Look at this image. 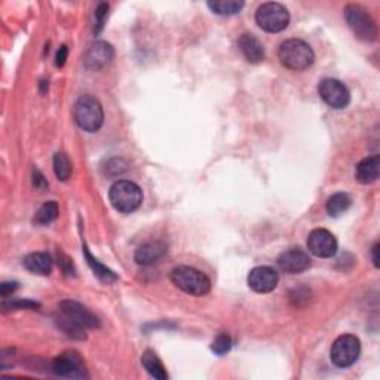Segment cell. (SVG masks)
<instances>
[{
    "label": "cell",
    "instance_id": "cell-19",
    "mask_svg": "<svg viewBox=\"0 0 380 380\" xmlns=\"http://www.w3.org/2000/svg\"><path fill=\"white\" fill-rule=\"evenodd\" d=\"M141 364L154 379H158V380L168 379L165 366L162 364V361L159 359V357L154 352V350H146V352L141 355Z\"/></svg>",
    "mask_w": 380,
    "mask_h": 380
},
{
    "label": "cell",
    "instance_id": "cell-10",
    "mask_svg": "<svg viewBox=\"0 0 380 380\" xmlns=\"http://www.w3.org/2000/svg\"><path fill=\"white\" fill-rule=\"evenodd\" d=\"M308 249L317 257L328 259L337 253V241L327 229H315L308 236Z\"/></svg>",
    "mask_w": 380,
    "mask_h": 380
},
{
    "label": "cell",
    "instance_id": "cell-9",
    "mask_svg": "<svg viewBox=\"0 0 380 380\" xmlns=\"http://www.w3.org/2000/svg\"><path fill=\"white\" fill-rule=\"evenodd\" d=\"M60 313L72 321L73 324L83 330H92L100 327V319L83 305L73 300H64L60 303Z\"/></svg>",
    "mask_w": 380,
    "mask_h": 380
},
{
    "label": "cell",
    "instance_id": "cell-22",
    "mask_svg": "<svg viewBox=\"0 0 380 380\" xmlns=\"http://www.w3.org/2000/svg\"><path fill=\"white\" fill-rule=\"evenodd\" d=\"M350 198L348 193H344V192H339V193H335L332 196L328 198L327 201V213L331 215V217H339L344 214L345 211L349 210L350 207Z\"/></svg>",
    "mask_w": 380,
    "mask_h": 380
},
{
    "label": "cell",
    "instance_id": "cell-5",
    "mask_svg": "<svg viewBox=\"0 0 380 380\" xmlns=\"http://www.w3.org/2000/svg\"><path fill=\"white\" fill-rule=\"evenodd\" d=\"M345 20L359 41L374 42L377 39V24L366 8L359 5H348L345 8Z\"/></svg>",
    "mask_w": 380,
    "mask_h": 380
},
{
    "label": "cell",
    "instance_id": "cell-20",
    "mask_svg": "<svg viewBox=\"0 0 380 380\" xmlns=\"http://www.w3.org/2000/svg\"><path fill=\"white\" fill-rule=\"evenodd\" d=\"M83 254H85V259H87V263L91 268V271L94 272L95 277L100 278L103 282H107V284L118 281V275L113 271H110L109 268H106V266H104L101 262H98L97 259L92 257V254L87 249V245H83Z\"/></svg>",
    "mask_w": 380,
    "mask_h": 380
},
{
    "label": "cell",
    "instance_id": "cell-25",
    "mask_svg": "<svg viewBox=\"0 0 380 380\" xmlns=\"http://www.w3.org/2000/svg\"><path fill=\"white\" fill-rule=\"evenodd\" d=\"M232 339L229 335H226V332H223V335H218L214 341H213V345H211V350L214 354L217 355H224L229 352V350L232 349Z\"/></svg>",
    "mask_w": 380,
    "mask_h": 380
},
{
    "label": "cell",
    "instance_id": "cell-8",
    "mask_svg": "<svg viewBox=\"0 0 380 380\" xmlns=\"http://www.w3.org/2000/svg\"><path fill=\"white\" fill-rule=\"evenodd\" d=\"M318 94L331 109H344L350 101V92L344 82L337 79H324L318 85Z\"/></svg>",
    "mask_w": 380,
    "mask_h": 380
},
{
    "label": "cell",
    "instance_id": "cell-31",
    "mask_svg": "<svg viewBox=\"0 0 380 380\" xmlns=\"http://www.w3.org/2000/svg\"><path fill=\"white\" fill-rule=\"evenodd\" d=\"M379 242H376L374 245H373V249H372V255H373V263H374V266H376V268H379V266H380V259H379Z\"/></svg>",
    "mask_w": 380,
    "mask_h": 380
},
{
    "label": "cell",
    "instance_id": "cell-17",
    "mask_svg": "<svg viewBox=\"0 0 380 380\" xmlns=\"http://www.w3.org/2000/svg\"><path fill=\"white\" fill-rule=\"evenodd\" d=\"M380 174V156L373 155L361 160L355 169V178L361 184H372L377 182Z\"/></svg>",
    "mask_w": 380,
    "mask_h": 380
},
{
    "label": "cell",
    "instance_id": "cell-27",
    "mask_svg": "<svg viewBox=\"0 0 380 380\" xmlns=\"http://www.w3.org/2000/svg\"><path fill=\"white\" fill-rule=\"evenodd\" d=\"M3 310H12V309H36L39 308V303L32 300H14V302H3L2 303Z\"/></svg>",
    "mask_w": 380,
    "mask_h": 380
},
{
    "label": "cell",
    "instance_id": "cell-16",
    "mask_svg": "<svg viewBox=\"0 0 380 380\" xmlns=\"http://www.w3.org/2000/svg\"><path fill=\"white\" fill-rule=\"evenodd\" d=\"M167 251H168L167 245L164 242H159V241L147 242L145 245L138 246L134 259L141 266H150L159 262L160 259H164Z\"/></svg>",
    "mask_w": 380,
    "mask_h": 380
},
{
    "label": "cell",
    "instance_id": "cell-2",
    "mask_svg": "<svg viewBox=\"0 0 380 380\" xmlns=\"http://www.w3.org/2000/svg\"><path fill=\"white\" fill-rule=\"evenodd\" d=\"M109 201L116 211L129 214L138 210L142 202V192L138 184L129 180H119L109 190Z\"/></svg>",
    "mask_w": 380,
    "mask_h": 380
},
{
    "label": "cell",
    "instance_id": "cell-28",
    "mask_svg": "<svg viewBox=\"0 0 380 380\" xmlns=\"http://www.w3.org/2000/svg\"><path fill=\"white\" fill-rule=\"evenodd\" d=\"M17 288L18 282H2V285H0V296L3 299H8L9 296H12Z\"/></svg>",
    "mask_w": 380,
    "mask_h": 380
},
{
    "label": "cell",
    "instance_id": "cell-1",
    "mask_svg": "<svg viewBox=\"0 0 380 380\" xmlns=\"http://www.w3.org/2000/svg\"><path fill=\"white\" fill-rule=\"evenodd\" d=\"M278 56L284 67L294 72L306 70L315 61V54H313L312 48L299 39L285 41L279 46Z\"/></svg>",
    "mask_w": 380,
    "mask_h": 380
},
{
    "label": "cell",
    "instance_id": "cell-21",
    "mask_svg": "<svg viewBox=\"0 0 380 380\" xmlns=\"http://www.w3.org/2000/svg\"><path fill=\"white\" fill-rule=\"evenodd\" d=\"M245 6L244 2L241 0H214V2H208V8L217 15H236L242 11V8Z\"/></svg>",
    "mask_w": 380,
    "mask_h": 380
},
{
    "label": "cell",
    "instance_id": "cell-26",
    "mask_svg": "<svg viewBox=\"0 0 380 380\" xmlns=\"http://www.w3.org/2000/svg\"><path fill=\"white\" fill-rule=\"evenodd\" d=\"M109 15V5L107 3H100L98 8L95 9V25H94V33L100 34L104 28V23H106V18Z\"/></svg>",
    "mask_w": 380,
    "mask_h": 380
},
{
    "label": "cell",
    "instance_id": "cell-14",
    "mask_svg": "<svg viewBox=\"0 0 380 380\" xmlns=\"http://www.w3.org/2000/svg\"><path fill=\"white\" fill-rule=\"evenodd\" d=\"M115 50L107 42H95L85 56V65L89 70H100L113 60Z\"/></svg>",
    "mask_w": 380,
    "mask_h": 380
},
{
    "label": "cell",
    "instance_id": "cell-11",
    "mask_svg": "<svg viewBox=\"0 0 380 380\" xmlns=\"http://www.w3.org/2000/svg\"><path fill=\"white\" fill-rule=\"evenodd\" d=\"M246 282H249V287L253 291L259 294H268L278 287L279 275L269 266H257L249 273Z\"/></svg>",
    "mask_w": 380,
    "mask_h": 380
},
{
    "label": "cell",
    "instance_id": "cell-15",
    "mask_svg": "<svg viewBox=\"0 0 380 380\" xmlns=\"http://www.w3.org/2000/svg\"><path fill=\"white\" fill-rule=\"evenodd\" d=\"M237 48H240L244 59L251 64H259L264 60V48L262 42L250 33L241 34L240 39H237Z\"/></svg>",
    "mask_w": 380,
    "mask_h": 380
},
{
    "label": "cell",
    "instance_id": "cell-29",
    "mask_svg": "<svg viewBox=\"0 0 380 380\" xmlns=\"http://www.w3.org/2000/svg\"><path fill=\"white\" fill-rule=\"evenodd\" d=\"M67 56H69V48L65 45L60 46V50L56 51V56H55L56 67H63V65L65 64V61H67Z\"/></svg>",
    "mask_w": 380,
    "mask_h": 380
},
{
    "label": "cell",
    "instance_id": "cell-7",
    "mask_svg": "<svg viewBox=\"0 0 380 380\" xmlns=\"http://www.w3.org/2000/svg\"><path fill=\"white\" fill-rule=\"evenodd\" d=\"M361 354V341L357 336L344 335L332 341L330 358L339 368H348L357 363Z\"/></svg>",
    "mask_w": 380,
    "mask_h": 380
},
{
    "label": "cell",
    "instance_id": "cell-12",
    "mask_svg": "<svg viewBox=\"0 0 380 380\" xmlns=\"http://www.w3.org/2000/svg\"><path fill=\"white\" fill-rule=\"evenodd\" d=\"M52 372L60 377L83 379L87 377L81 357L76 352H64L52 361Z\"/></svg>",
    "mask_w": 380,
    "mask_h": 380
},
{
    "label": "cell",
    "instance_id": "cell-24",
    "mask_svg": "<svg viewBox=\"0 0 380 380\" xmlns=\"http://www.w3.org/2000/svg\"><path fill=\"white\" fill-rule=\"evenodd\" d=\"M54 171L55 176L59 177L61 182H67L72 176L70 159L67 158V155L63 154V151H59V154H55L54 156Z\"/></svg>",
    "mask_w": 380,
    "mask_h": 380
},
{
    "label": "cell",
    "instance_id": "cell-23",
    "mask_svg": "<svg viewBox=\"0 0 380 380\" xmlns=\"http://www.w3.org/2000/svg\"><path fill=\"white\" fill-rule=\"evenodd\" d=\"M56 217H59V204L55 201H50L39 208V211L36 213L33 222L37 226H46L55 222Z\"/></svg>",
    "mask_w": 380,
    "mask_h": 380
},
{
    "label": "cell",
    "instance_id": "cell-13",
    "mask_svg": "<svg viewBox=\"0 0 380 380\" xmlns=\"http://www.w3.org/2000/svg\"><path fill=\"white\" fill-rule=\"evenodd\" d=\"M277 263L282 272L290 273V275H297V273L305 272L310 268L309 255L300 249H293L288 251H284L278 257Z\"/></svg>",
    "mask_w": 380,
    "mask_h": 380
},
{
    "label": "cell",
    "instance_id": "cell-3",
    "mask_svg": "<svg viewBox=\"0 0 380 380\" xmlns=\"http://www.w3.org/2000/svg\"><path fill=\"white\" fill-rule=\"evenodd\" d=\"M73 116L78 125L87 132H97L104 123L101 103L94 95H82L73 107Z\"/></svg>",
    "mask_w": 380,
    "mask_h": 380
},
{
    "label": "cell",
    "instance_id": "cell-6",
    "mask_svg": "<svg viewBox=\"0 0 380 380\" xmlns=\"http://www.w3.org/2000/svg\"><path fill=\"white\" fill-rule=\"evenodd\" d=\"M255 21L264 32L279 33L288 27L290 12L278 2H266L255 12Z\"/></svg>",
    "mask_w": 380,
    "mask_h": 380
},
{
    "label": "cell",
    "instance_id": "cell-4",
    "mask_svg": "<svg viewBox=\"0 0 380 380\" xmlns=\"http://www.w3.org/2000/svg\"><path fill=\"white\" fill-rule=\"evenodd\" d=\"M171 281L178 290L184 291L190 296H204L210 293L211 281L205 273L190 266H178L171 272Z\"/></svg>",
    "mask_w": 380,
    "mask_h": 380
},
{
    "label": "cell",
    "instance_id": "cell-18",
    "mask_svg": "<svg viewBox=\"0 0 380 380\" xmlns=\"http://www.w3.org/2000/svg\"><path fill=\"white\" fill-rule=\"evenodd\" d=\"M23 264L28 272L46 277V275H50L52 272L54 262L48 253H32L25 255Z\"/></svg>",
    "mask_w": 380,
    "mask_h": 380
},
{
    "label": "cell",
    "instance_id": "cell-30",
    "mask_svg": "<svg viewBox=\"0 0 380 380\" xmlns=\"http://www.w3.org/2000/svg\"><path fill=\"white\" fill-rule=\"evenodd\" d=\"M33 177H34V180H33V182H34V186H36V189H45L46 186H48V183H46V180H45V177L41 174V171H37V169H34V173H33Z\"/></svg>",
    "mask_w": 380,
    "mask_h": 380
}]
</instances>
